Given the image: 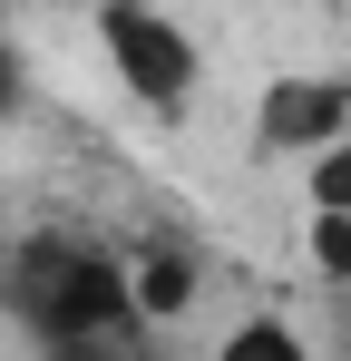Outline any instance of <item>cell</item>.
Segmentation results:
<instances>
[{"instance_id":"cell-9","label":"cell","mask_w":351,"mask_h":361,"mask_svg":"<svg viewBox=\"0 0 351 361\" xmlns=\"http://www.w3.org/2000/svg\"><path fill=\"white\" fill-rule=\"evenodd\" d=\"M10 108H20V49L0 39V118H10Z\"/></svg>"},{"instance_id":"cell-6","label":"cell","mask_w":351,"mask_h":361,"mask_svg":"<svg viewBox=\"0 0 351 361\" xmlns=\"http://www.w3.org/2000/svg\"><path fill=\"white\" fill-rule=\"evenodd\" d=\"M312 205H322V215H351V127L312 157Z\"/></svg>"},{"instance_id":"cell-8","label":"cell","mask_w":351,"mask_h":361,"mask_svg":"<svg viewBox=\"0 0 351 361\" xmlns=\"http://www.w3.org/2000/svg\"><path fill=\"white\" fill-rule=\"evenodd\" d=\"M312 264H322L332 283H351V215H322V205H312Z\"/></svg>"},{"instance_id":"cell-1","label":"cell","mask_w":351,"mask_h":361,"mask_svg":"<svg viewBox=\"0 0 351 361\" xmlns=\"http://www.w3.org/2000/svg\"><path fill=\"white\" fill-rule=\"evenodd\" d=\"M0 312L39 352H58V342L137 322V283H127V264L108 244H88V235H30L20 254H0Z\"/></svg>"},{"instance_id":"cell-3","label":"cell","mask_w":351,"mask_h":361,"mask_svg":"<svg viewBox=\"0 0 351 361\" xmlns=\"http://www.w3.org/2000/svg\"><path fill=\"white\" fill-rule=\"evenodd\" d=\"M351 127V78H273L264 108H254V147L264 157H322L332 137Z\"/></svg>"},{"instance_id":"cell-2","label":"cell","mask_w":351,"mask_h":361,"mask_svg":"<svg viewBox=\"0 0 351 361\" xmlns=\"http://www.w3.org/2000/svg\"><path fill=\"white\" fill-rule=\"evenodd\" d=\"M98 59L117 68V88H127L147 118H185V108H195V78H205L195 30L166 20L156 0H98Z\"/></svg>"},{"instance_id":"cell-7","label":"cell","mask_w":351,"mask_h":361,"mask_svg":"<svg viewBox=\"0 0 351 361\" xmlns=\"http://www.w3.org/2000/svg\"><path fill=\"white\" fill-rule=\"evenodd\" d=\"M49 361H156V352H147V322H117V332H88V342H58Z\"/></svg>"},{"instance_id":"cell-4","label":"cell","mask_w":351,"mask_h":361,"mask_svg":"<svg viewBox=\"0 0 351 361\" xmlns=\"http://www.w3.org/2000/svg\"><path fill=\"white\" fill-rule=\"evenodd\" d=\"M127 283H137V322H185L205 274H195V254H185V244H156V254H137V264H127Z\"/></svg>"},{"instance_id":"cell-5","label":"cell","mask_w":351,"mask_h":361,"mask_svg":"<svg viewBox=\"0 0 351 361\" xmlns=\"http://www.w3.org/2000/svg\"><path fill=\"white\" fill-rule=\"evenodd\" d=\"M215 361H312V342L292 332L283 312H244L225 342H215Z\"/></svg>"}]
</instances>
